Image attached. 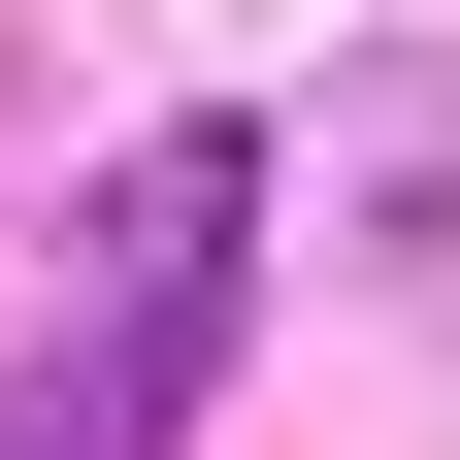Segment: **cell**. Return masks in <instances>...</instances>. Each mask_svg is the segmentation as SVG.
<instances>
[{
  "label": "cell",
  "instance_id": "1",
  "mask_svg": "<svg viewBox=\"0 0 460 460\" xmlns=\"http://www.w3.org/2000/svg\"><path fill=\"white\" fill-rule=\"evenodd\" d=\"M230 263H263V164H230V132H164L132 198H99L66 329L0 362V460H198V394H230Z\"/></svg>",
  "mask_w": 460,
  "mask_h": 460
}]
</instances>
